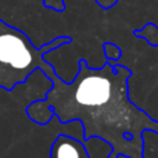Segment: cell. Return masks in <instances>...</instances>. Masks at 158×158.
Masks as SVG:
<instances>
[{"label":"cell","instance_id":"6da1fadb","mask_svg":"<svg viewBox=\"0 0 158 158\" xmlns=\"http://www.w3.org/2000/svg\"><path fill=\"white\" fill-rule=\"evenodd\" d=\"M78 72L67 83L49 71L46 77L52 87L46 97L27 107V115L44 126L57 117L61 123L79 121L83 126V140L97 137L111 146L108 158H144L147 131L158 135V121L129 98L132 71L121 64L106 61L93 68L85 58L78 61Z\"/></svg>","mask_w":158,"mask_h":158},{"label":"cell","instance_id":"7a4b0ae2","mask_svg":"<svg viewBox=\"0 0 158 158\" xmlns=\"http://www.w3.org/2000/svg\"><path fill=\"white\" fill-rule=\"evenodd\" d=\"M69 42L68 36H58L44 46L35 47L24 32L0 19V87L11 92L25 83L36 69L46 75L54 68L46 61L44 54Z\"/></svg>","mask_w":158,"mask_h":158},{"label":"cell","instance_id":"3957f363","mask_svg":"<svg viewBox=\"0 0 158 158\" xmlns=\"http://www.w3.org/2000/svg\"><path fill=\"white\" fill-rule=\"evenodd\" d=\"M50 158H90V156L82 140L58 135L50 147Z\"/></svg>","mask_w":158,"mask_h":158}]
</instances>
